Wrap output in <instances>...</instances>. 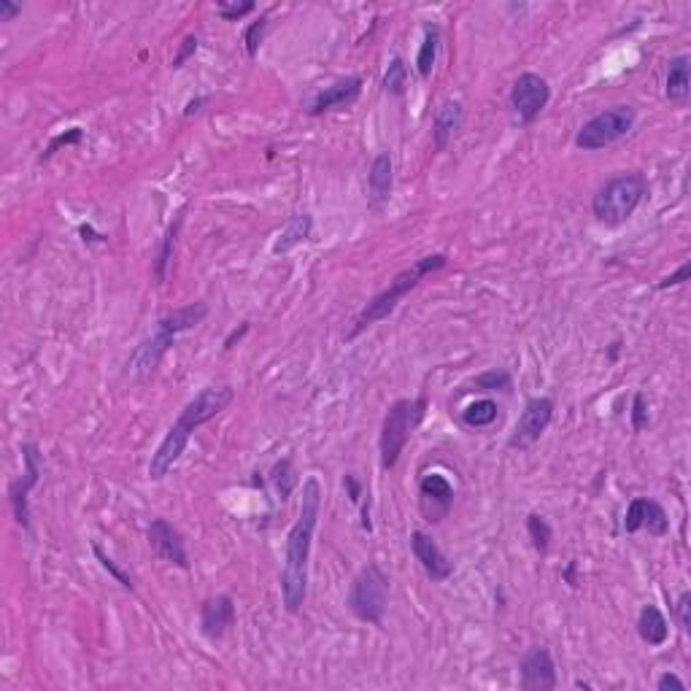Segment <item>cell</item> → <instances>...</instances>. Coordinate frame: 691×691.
Wrapping results in <instances>:
<instances>
[{"label": "cell", "instance_id": "cell-1", "mask_svg": "<svg viewBox=\"0 0 691 691\" xmlns=\"http://www.w3.org/2000/svg\"><path fill=\"white\" fill-rule=\"evenodd\" d=\"M321 511V484L319 478H305L300 494V513L286 535V556L281 570V599L289 613H300L308 597V559L313 546V532Z\"/></svg>", "mask_w": 691, "mask_h": 691}, {"label": "cell", "instance_id": "cell-2", "mask_svg": "<svg viewBox=\"0 0 691 691\" xmlns=\"http://www.w3.org/2000/svg\"><path fill=\"white\" fill-rule=\"evenodd\" d=\"M232 400H235V392H232V387H227V384L206 387L195 400H189V403L184 406V411L179 414L176 424L168 430V435L162 438V443H160L157 451L152 454L149 478H152V481H162V478L173 470V465L181 459V454H184V449H187L192 433H195L197 427H203L206 422L216 419Z\"/></svg>", "mask_w": 691, "mask_h": 691}, {"label": "cell", "instance_id": "cell-3", "mask_svg": "<svg viewBox=\"0 0 691 691\" xmlns=\"http://www.w3.org/2000/svg\"><path fill=\"white\" fill-rule=\"evenodd\" d=\"M446 265H449V257H446V254H427V257L416 259L411 267L400 270V273L389 281V286H387L384 292H379V294L357 313L354 327L346 332V337L352 340V337H357L360 332H365L368 327H373L376 321L389 319V316L395 313V308L400 305V300H403L408 292H414V289L422 284V278H427L430 273L443 270Z\"/></svg>", "mask_w": 691, "mask_h": 691}, {"label": "cell", "instance_id": "cell-4", "mask_svg": "<svg viewBox=\"0 0 691 691\" xmlns=\"http://www.w3.org/2000/svg\"><path fill=\"white\" fill-rule=\"evenodd\" d=\"M645 195H648V181L643 173L616 176L605 187H599V192L594 195L591 214L605 227H621L637 211Z\"/></svg>", "mask_w": 691, "mask_h": 691}, {"label": "cell", "instance_id": "cell-5", "mask_svg": "<svg viewBox=\"0 0 691 691\" xmlns=\"http://www.w3.org/2000/svg\"><path fill=\"white\" fill-rule=\"evenodd\" d=\"M424 416H427V398L398 400L389 406L379 435V454H381L384 470H392L400 462V454L406 451L411 435L419 430Z\"/></svg>", "mask_w": 691, "mask_h": 691}, {"label": "cell", "instance_id": "cell-6", "mask_svg": "<svg viewBox=\"0 0 691 691\" xmlns=\"http://www.w3.org/2000/svg\"><path fill=\"white\" fill-rule=\"evenodd\" d=\"M346 605L365 624H376V626L384 624V616L389 608V578L376 562H368L354 575Z\"/></svg>", "mask_w": 691, "mask_h": 691}, {"label": "cell", "instance_id": "cell-7", "mask_svg": "<svg viewBox=\"0 0 691 691\" xmlns=\"http://www.w3.org/2000/svg\"><path fill=\"white\" fill-rule=\"evenodd\" d=\"M634 109L632 106H613L591 117L578 133H575V146L581 152H599L616 141H621L632 127H634Z\"/></svg>", "mask_w": 691, "mask_h": 691}, {"label": "cell", "instance_id": "cell-8", "mask_svg": "<svg viewBox=\"0 0 691 691\" xmlns=\"http://www.w3.org/2000/svg\"><path fill=\"white\" fill-rule=\"evenodd\" d=\"M22 462H25V473H22V478H17L9 486V503H12L17 524L28 532L31 529V492L39 486L41 468H44L41 449L36 443H22Z\"/></svg>", "mask_w": 691, "mask_h": 691}, {"label": "cell", "instance_id": "cell-9", "mask_svg": "<svg viewBox=\"0 0 691 691\" xmlns=\"http://www.w3.org/2000/svg\"><path fill=\"white\" fill-rule=\"evenodd\" d=\"M551 101V87L538 74H521L511 87V109L521 125H532Z\"/></svg>", "mask_w": 691, "mask_h": 691}, {"label": "cell", "instance_id": "cell-10", "mask_svg": "<svg viewBox=\"0 0 691 691\" xmlns=\"http://www.w3.org/2000/svg\"><path fill=\"white\" fill-rule=\"evenodd\" d=\"M551 419H554V400L551 398H532L524 406V411H521V416H519V422H516V427L508 438V446L519 449V451L532 449L540 441V435L548 430Z\"/></svg>", "mask_w": 691, "mask_h": 691}, {"label": "cell", "instance_id": "cell-11", "mask_svg": "<svg viewBox=\"0 0 691 691\" xmlns=\"http://www.w3.org/2000/svg\"><path fill=\"white\" fill-rule=\"evenodd\" d=\"M173 340H176L173 332L157 327L154 335H149L146 340H141V343L136 346V352L130 354V360H127V365H125V373H127L133 381H146V379H152L154 371H157V365L162 363V357L168 354V349L173 346Z\"/></svg>", "mask_w": 691, "mask_h": 691}, {"label": "cell", "instance_id": "cell-12", "mask_svg": "<svg viewBox=\"0 0 691 691\" xmlns=\"http://www.w3.org/2000/svg\"><path fill=\"white\" fill-rule=\"evenodd\" d=\"M454 508V484L443 473H427L419 481V511L424 521L441 524Z\"/></svg>", "mask_w": 691, "mask_h": 691}, {"label": "cell", "instance_id": "cell-13", "mask_svg": "<svg viewBox=\"0 0 691 691\" xmlns=\"http://www.w3.org/2000/svg\"><path fill=\"white\" fill-rule=\"evenodd\" d=\"M640 529H648V535L653 538H664L669 532V519H667V511L651 500V497H634L626 508V516H624V532L634 535Z\"/></svg>", "mask_w": 691, "mask_h": 691}, {"label": "cell", "instance_id": "cell-14", "mask_svg": "<svg viewBox=\"0 0 691 691\" xmlns=\"http://www.w3.org/2000/svg\"><path fill=\"white\" fill-rule=\"evenodd\" d=\"M146 535H149L152 551H154L162 562L176 564V567H181V570H189V556H187L184 538H181V532H179L171 521L154 519V521L149 524V532H146Z\"/></svg>", "mask_w": 691, "mask_h": 691}, {"label": "cell", "instance_id": "cell-15", "mask_svg": "<svg viewBox=\"0 0 691 691\" xmlns=\"http://www.w3.org/2000/svg\"><path fill=\"white\" fill-rule=\"evenodd\" d=\"M363 95V79L360 76H346L329 87H324L321 92H316L311 98V103L305 106V114L308 117H321L332 109H346L357 103V98Z\"/></svg>", "mask_w": 691, "mask_h": 691}, {"label": "cell", "instance_id": "cell-16", "mask_svg": "<svg viewBox=\"0 0 691 691\" xmlns=\"http://www.w3.org/2000/svg\"><path fill=\"white\" fill-rule=\"evenodd\" d=\"M521 688L524 691H554L556 688V667L548 648H532L521 664Z\"/></svg>", "mask_w": 691, "mask_h": 691}, {"label": "cell", "instance_id": "cell-17", "mask_svg": "<svg viewBox=\"0 0 691 691\" xmlns=\"http://www.w3.org/2000/svg\"><path fill=\"white\" fill-rule=\"evenodd\" d=\"M411 551L416 556V562L424 567V573L433 578V581H449L454 575V564L449 562V556L441 551V546L433 540V535L427 532H411Z\"/></svg>", "mask_w": 691, "mask_h": 691}, {"label": "cell", "instance_id": "cell-18", "mask_svg": "<svg viewBox=\"0 0 691 691\" xmlns=\"http://www.w3.org/2000/svg\"><path fill=\"white\" fill-rule=\"evenodd\" d=\"M232 624H235V602L230 594L208 597L200 605V632L208 640H219Z\"/></svg>", "mask_w": 691, "mask_h": 691}, {"label": "cell", "instance_id": "cell-19", "mask_svg": "<svg viewBox=\"0 0 691 691\" xmlns=\"http://www.w3.org/2000/svg\"><path fill=\"white\" fill-rule=\"evenodd\" d=\"M462 119H465V109H462L459 101H446L438 109L435 122H433V144H435L438 152H443L449 146V141L459 133Z\"/></svg>", "mask_w": 691, "mask_h": 691}, {"label": "cell", "instance_id": "cell-20", "mask_svg": "<svg viewBox=\"0 0 691 691\" xmlns=\"http://www.w3.org/2000/svg\"><path fill=\"white\" fill-rule=\"evenodd\" d=\"M392 157L389 154H379L371 162V173H368V189H371V208H381L389 195H392Z\"/></svg>", "mask_w": 691, "mask_h": 691}, {"label": "cell", "instance_id": "cell-21", "mask_svg": "<svg viewBox=\"0 0 691 691\" xmlns=\"http://www.w3.org/2000/svg\"><path fill=\"white\" fill-rule=\"evenodd\" d=\"M688 57H672L667 63V82H664V95L669 103H686L691 92V74H688Z\"/></svg>", "mask_w": 691, "mask_h": 691}, {"label": "cell", "instance_id": "cell-22", "mask_svg": "<svg viewBox=\"0 0 691 691\" xmlns=\"http://www.w3.org/2000/svg\"><path fill=\"white\" fill-rule=\"evenodd\" d=\"M637 634L645 645L656 648V645H664L667 637H669V624L667 618L661 616V610L656 605H643L640 616H637Z\"/></svg>", "mask_w": 691, "mask_h": 691}, {"label": "cell", "instance_id": "cell-23", "mask_svg": "<svg viewBox=\"0 0 691 691\" xmlns=\"http://www.w3.org/2000/svg\"><path fill=\"white\" fill-rule=\"evenodd\" d=\"M311 230H313V219L311 214H294L286 227L278 232V241L273 243V254H286L292 251L294 246H300L302 241L311 238Z\"/></svg>", "mask_w": 691, "mask_h": 691}, {"label": "cell", "instance_id": "cell-24", "mask_svg": "<svg viewBox=\"0 0 691 691\" xmlns=\"http://www.w3.org/2000/svg\"><path fill=\"white\" fill-rule=\"evenodd\" d=\"M181 222H184V214H179L176 219H173V224L168 227V232H165V238H162V246H160V251H157V257H154V281L157 284H165V278H168V267H171V259H173V246H176V238H179V230H181Z\"/></svg>", "mask_w": 691, "mask_h": 691}, {"label": "cell", "instance_id": "cell-25", "mask_svg": "<svg viewBox=\"0 0 691 691\" xmlns=\"http://www.w3.org/2000/svg\"><path fill=\"white\" fill-rule=\"evenodd\" d=\"M438 49H441V28L438 25H427L424 28V41L419 47V57H416V71L422 79H430L435 60H438Z\"/></svg>", "mask_w": 691, "mask_h": 691}, {"label": "cell", "instance_id": "cell-26", "mask_svg": "<svg viewBox=\"0 0 691 691\" xmlns=\"http://www.w3.org/2000/svg\"><path fill=\"white\" fill-rule=\"evenodd\" d=\"M497 414H500L497 403L489 400V398H484V400L470 403V406L462 411V424H465V427H473V430H484V427H489V424L497 422Z\"/></svg>", "mask_w": 691, "mask_h": 691}, {"label": "cell", "instance_id": "cell-27", "mask_svg": "<svg viewBox=\"0 0 691 691\" xmlns=\"http://www.w3.org/2000/svg\"><path fill=\"white\" fill-rule=\"evenodd\" d=\"M384 92L392 95V98H403L406 95V87H408V66L403 63V57H392L389 60V68L384 74V82H381Z\"/></svg>", "mask_w": 691, "mask_h": 691}, {"label": "cell", "instance_id": "cell-28", "mask_svg": "<svg viewBox=\"0 0 691 691\" xmlns=\"http://www.w3.org/2000/svg\"><path fill=\"white\" fill-rule=\"evenodd\" d=\"M527 535H529V540H532L538 554H548L554 532H551V524L540 513H529L527 516Z\"/></svg>", "mask_w": 691, "mask_h": 691}, {"label": "cell", "instance_id": "cell-29", "mask_svg": "<svg viewBox=\"0 0 691 691\" xmlns=\"http://www.w3.org/2000/svg\"><path fill=\"white\" fill-rule=\"evenodd\" d=\"M511 384H513V379L503 368H492V371H486V373L473 379V389L476 392H511Z\"/></svg>", "mask_w": 691, "mask_h": 691}, {"label": "cell", "instance_id": "cell-30", "mask_svg": "<svg viewBox=\"0 0 691 691\" xmlns=\"http://www.w3.org/2000/svg\"><path fill=\"white\" fill-rule=\"evenodd\" d=\"M270 481L278 492L281 500H289L292 489H294V470H292V459H278L270 470Z\"/></svg>", "mask_w": 691, "mask_h": 691}, {"label": "cell", "instance_id": "cell-31", "mask_svg": "<svg viewBox=\"0 0 691 691\" xmlns=\"http://www.w3.org/2000/svg\"><path fill=\"white\" fill-rule=\"evenodd\" d=\"M84 141V130L82 127H71V130H66V133H57L49 144H47V149L41 152V162H47V160H52L55 154H57V149H63V146H76V144H82Z\"/></svg>", "mask_w": 691, "mask_h": 691}, {"label": "cell", "instance_id": "cell-32", "mask_svg": "<svg viewBox=\"0 0 691 691\" xmlns=\"http://www.w3.org/2000/svg\"><path fill=\"white\" fill-rule=\"evenodd\" d=\"M92 554H95V559L101 562V567H103V570H106L117 583H122V586H125V589H130V591L136 589L133 578H130V575H127V573H125V570H122V567H119V564H117V562H114V559H111V556H109L98 543H92Z\"/></svg>", "mask_w": 691, "mask_h": 691}, {"label": "cell", "instance_id": "cell-33", "mask_svg": "<svg viewBox=\"0 0 691 691\" xmlns=\"http://www.w3.org/2000/svg\"><path fill=\"white\" fill-rule=\"evenodd\" d=\"M265 31H267V14H262L257 22H251V25L246 28L243 44H246V55H249V57H257L259 44H262V39H265Z\"/></svg>", "mask_w": 691, "mask_h": 691}, {"label": "cell", "instance_id": "cell-34", "mask_svg": "<svg viewBox=\"0 0 691 691\" xmlns=\"http://www.w3.org/2000/svg\"><path fill=\"white\" fill-rule=\"evenodd\" d=\"M257 6L251 4V0H246V4H216V14L222 17V20H227V22H235V20H241V17H246V14H251Z\"/></svg>", "mask_w": 691, "mask_h": 691}, {"label": "cell", "instance_id": "cell-35", "mask_svg": "<svg viewBox=\"0 0 691 691\" xmlns=\"http://www.w3.org/2000/svg\"><path fill=\"white\" fill-rule=\"evenodd\" d=\"M629 419H632V430H634V433H643V430L648 427V403H645V395H643V392L634 395Z\"/></svg>", "mask_w": 691, "mask_h": 691}, {"label": "cell", "instance_id": "cell-36", "mask_svg": "<svg viewBox=\"0 0 691 691\" xmlns=\"http://www.w3.org/2000/svg\"><path fill=\"white\" fill-rule=\"evenodd\" d=\"M197 47H200V39L195 36V33H189V36H184V41L179 44V52H176V57H173V68H184V63L197 52Z\"/></svg>", "mask_w": 691, "mask_h": 691}, {"label": "cell", "instance_id": "cell-37", "mask_svg": "<svg viewBox=\"0 0 691 691\" xmlns=\"http://www.w3.org/2000/svg\"><path fill=\"white\" fill-rule=\"evenodd\" d=\"M675 618H678V626L688 634V632H691V594H688V591H683V594L678 597Z\"/></svg>", "mask_w": 691, "mask_h": 691}, {"label": "cell", "instance_id": "cell-38", "mask_svg": "<svg viewBox=\"0 0 691 691\" xmlns=\"http://www.w3.org/2000/svg\"><path fill=\"white\" fill-rule=\"evenodd\" d=\"M688 273H691V265L688 262H683L672 276H667V278H661L659 284H656V289H669V286H678V284H683V281H688Z\"/></svg>", "mask_w": 691, "mask_h": 691}, {"label": "cell", "instance_id": "cell-39", "mask_svg": "<svg viewBox=\"0 0 691 691\" xmlns=\"http://www.w3.org/2000/svg\"><path fill=\"white\" fill-rule=\"evenodd\" d=\"M343 486H346V492H349V500L352 503H360L363 500V484H360V478L354 476V473H349L343 478Z\"/></svg>", "mask_w": 691, "mask_h": 691}, {"label": "cell", "instance_id": "cell-40", "mask_svg": "<svg viewBox=\"0 0 691 691\" xmlns=\"http://www.w3.org/2000/svg\"><path fill=\"white\" fill-rule=\"evenodd\" d=\"M656 688L659 691H667V688H675V691H686V683L675 675V672H664L659 680H656Z\"/></svg>", "mask_w": 691, "mask_h": 691}, {"label": "cell", "instance_id": "cell-41", "mask_svg": "<svg viewBox=\"0 0 691 691\" xmlns=\"http://www.w3.org/2000/svg\"><path fill=\"white\" fill-rule=\"evenodd\" d=\"M20 14H22L20 4H12V0H0V22H12Z\"/></svg>", "mask_w": 691, "mask_h": 691}, {"label": "cell", "instance_id": "cell-42", "mask_svg": "<svg viewBox=\"0 0 691 691\" xmlns=\"http://www.w3.org/2000/svg\"><path fill=\"white\" fill-rule=\"evenodd\" d=\"M246 332H249V321H243V324H241L238 329H232V332H230L227 337H224V349H232V346H235V340H241V337H243Z\"/></svg>", "mask_w": 691, "mask_h": 691}, {"label": "cell", "instance_id": "cell-43", "mask_svg": "<svg viewBox=\"0 0 691 691\" xmlns=\"http://www.w3.org/2000/svg\"><path fill=\"white\" fill-rule=\"evenodd\" d=\"M79 235H82V241H84V243H92V241H106V235L95 232L90 224H82V227H79Z\"/></svg>", "mask_w": 691, "mask_h": 691}, {"label": "cell", "instance_id": "cell-44", "mask_svg": "<svg viewBox=\"0 0 691 691\" xmlns=\"http://www.w3.org/2000/svg\"><path fill=\"white\" fill-rule=\"evenodd\" d=\"M206 103V98H197V101H189L187 103V109H184V117H192V114H197L200 111V106Z\"/></svg>", "mask_w": 691, "mask_h": 691}, {"label": "cell", "instance_id": "cell-45", "mask_svg": "<svg viewBox=\"0 0 691 691\" xmlns=\"http://www.w3.org/2000/svg\"><path fill=\"white\" fill-rule=\"evenodd\" d=\"M575 688H591V683H586V680H575Z\"/></svg>", "mask_w": 691, "mask_h": 691}]
</instances>
